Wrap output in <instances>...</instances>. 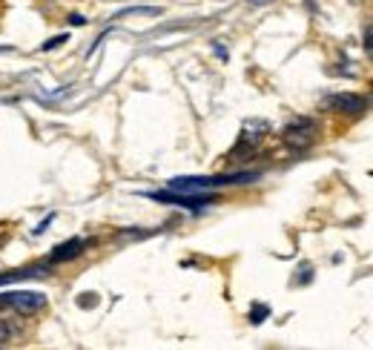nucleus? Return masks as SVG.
<instances>
[{
    "mask_svg": "<svg viewBox=\"0 0 373 350\" xmlns=\"http://www.w3.org/2000/svg\"><path fill=\"white\" fill-rule=\"evenodd\" d=\"M80 307H95L98 305V299H95V293H84V299H78Z\"/></svg>",
    "mask_w": 373,
    "mask_h": 350,
    "instance_id": "f8f14e48",
    "label": "nucleus"
},
{
    "mask_svg": "<svg viewBox=\"0 0 373 350\" xmlns=\"http://www.w3.org/2000/svg\"><path fill=\"white\" fill-rule=\"evenodd\" d=\"M49 270L43 264H35V267H21V270H12V273H3L0 276V284H9V281H23V279H41L46 276Z\"/></svg>",
    "mask_w": 373,
    "mask_h": 350,
    "instance_id": "6e6552de",
    "label": "nucleus"
},
{
    "mask_svg": "<svg viewBox=\"0 0 373 350\" xmlns=\"http://www.w3.org/2000/svg\"><path fill=\"white\" fill-rule=\"evenodd\" d=\"M267 316H270V307H267V305H253V310H250V322H253V325H262Z\"/></svg>",
    "mask_w": 373,
    "mask_h": 350,
    "instance_id": "1a4fd4ad",
    "label": "nucleus"
},
{
    "mask_svg": "<svg viewBox=\"0 0 373 350\" xmlns=\"http://www.w3.org/2000/svg\"><path fill=\"white\" fill-rule=\"evenodd\" d=\"M0 305H6L12 310H18L23 316H32L46 307V296L43 293H35V290H9L0 296Z\"/></svg>",
    "mask_w": 373,
    "mask_h": 350,
    "instance_id": "20e7f679",
    "label": "nucleus"
},
{
    "mask_svg": "<svg viewBox=\"0 0 373 350\" xmlns=\"http://www.w3.org/2000/svg\"><path fill=\"white\" fill-rule=\"evenodd\" d=\"M69 23H72V26H84L87 18H84V14H69Z\"/></svg>",
    "mask_w": 373,
    "mask_h": 350,
    "instance_id": "2eb2a0df",
    "label": "nucleus"
},
{
    "mask_svg": "<svg viewBox=\"0 0 373 350\" xmlns=\"http://www.w3.org/2000/svg\"><path fill=\"white\" fill-rule=\"evenodd\" d=\"M52 218H55V215H46V218L41 221V224L35 227V235H41V233H46V227H49V224H52Z\"/></svg>",
    "mask_w": 373,
    "mask_h": 350,
    "instance_id": "4468645a",
    "label": "nucleus"
},
{
    "mask_svg": "<svg viewBox=\"0 0 373 350\" xmlns=\"http://www.w3.org/2000/svg\"><path fill=\"white\" fill-rule=\"evenodd\" d=\"M316 135H319L316 121H310V118H296L293 124H287V126H284L282 141H284V144H287L290 150L302 152V150H307V147L313 144Z\"/></svg>",
    "mask_w": 373,
    "mask_h": 350,
    "instance_id": "f03ea898",
    "label": "nucleus"
},
{
    "mask_svg": "<svg viewBox=\"0 0 373 350\" xmlns=\"http://www.w3.org/2000/svg\"><path fill=\"white\" fill-rule=\"evenodd\" d=\"M267 135V124L264 121H250L245 130H241V138H238V150H256L262 144V138Z\"/></svg>",
    "mask_w": 373,
    "mask_h": 350,
    "instance_id": "423d86ee",
    "label": "nucleus"
},
{
    "mask_svg": "<svg viewBox=\"0 0 373 350\" xmlns=\"http://www.w3.org/2000/svg\"><path fill=\"white\" fill-rule=\"evenodd\" d=\"M9 336H12V327H9L3 319H0V345H6V342H9Z\"/></svg>",
    "mask_w": 373,
    "mask_h": 350,
    "instance_id": "ddd939ff",
    "label": "nucleus"
},
{
    "mask_svg": "<svg viewBox=\"0 0 373 350\" xmlns=\"http://www.w3.org/2000/svg\"><path fill=\"white\" fill-rule=\"evenodd\" d=\"M87 244L89 242H84V238H69V242H63V244H58L55 250H52V256H49V261H55V264H63V261H72V259H78L80 253L87 250Z\"/></svg>",
    "mask_w": 373,
    "mask_h": 350,
    "instance_id": "0eeeda50",
    "label": "nucleus"
},
{
    "mask_svg": "<svg viewBox=\"0 0 373 350\" xmlns=\"http://www.w3.org/2000/svg\"><path fill=\"white\" fill-rule=\"evenodd\" d=\"M258 181V172H227V175H184V178H172L170 189L178 193H204V189L216 187H236V184H253Z\"/></svg>",
    "mask_w": 373,
    "mask_h": 350,
    "instance_id": "f257e3e1",
    "label": "nucleus"
},
{
    "mask_svg": "<svg viewBox=\"0 0 373 350\" xmlns=\"http://www.w3.org/2000/svg\"><path fill=\"white\" fill-rule=\"evenodd\" d=\"M152 201L161 204H175V207H184V210H204V207L216 204V196H207V193H178V189H164V193H147Z\"/></svg>",
    "mask_w": 373,
    "mask_h": 350,
    "instance_id": "7ed1b4c3",
    "label": "nucleus"
},
{
    "mask_svg": "<svg viewBox=\"0 0 373 350\" xmlns=\"http://www.w3.org/2000/svg\"><path fill=\"white\" fill-rule=\"evenodd\" d=\"M262 3H270V0H253V6H262Z\"/></svg>",
    "mask_w": 373,
    "mask_h": 350,
    "instance_id": "dca6fc26",
    "label": "nucleus"
},
{
    "mask_svg": "<svg viewBox=\"0 0 373 350\" xmlns=\"http://www.w3.org/2000/svg\"><path fill=\"white\" fill-rule=\"evenodd\" d=\"M60 43H67V35H58V38H49V40H46V43L41 46V49H43V52H52V49H55V46H60Z\"/></svg>",
    "mask_w": 373,
    "mask_h": 350,
    "instance_id": "9d476101",
    "label": "nucleus"
},
{
    "mask_svg": "<svg viewBox=\"0 0 373 350\" xmlns=\"http://www.w3.org/2000/svg\"><path fill=\"white\" fill-rule=\"evenodd\" d=\"M324 106L333 109V113H339V115H362L368 109V101L359 98V95L339 92V95H328V98H324Z\"/></svg>",
    "mask_w": 373,
    "mask_h": 350,
    "instance_id": "39448f33",
    "label": "nucleus"
},
{
    "mask_svg": "<svg viewBox=\"0 0 373 350\" xmlns=\"http://www.w3.org/2000/svg\"><path fill=\"white\" fill-rule=\"evenodd\" d=\"M365 52L373 58V23L365 29Z\"/></svg>",
    "mask_w": 373,
    "mask_h": 350,
    "instance_id": "9b49d317",
    "label": "nucleus"
}]
</instances>
